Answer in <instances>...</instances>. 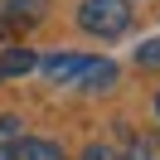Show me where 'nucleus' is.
Masks as SVG:
<instances>
[{"label": "nucleus", "instance_id": "f257e3e1", "mask_svg": "<svg viewBox=\"0 0 160 160\" xmlns=\"http://www.w3.org/2000/svg\"><path fill=\"white\" fill-rule=\"evenodd\" d=\"M78 24L88 34H97V39H121L131 29V0H82Z\"/></svg>", "mask_w": 160, "mask_h": 160}, {"label": "nucleus", "instance_id": "f03ea898", "mask_svg": "<svg viewBox=\"0 0 160 160\" xmlns=\"http://www.w3.org/2000/svg\"><path fill=\"white\" fill-rule=\"evenodd\" d=\"M112 82H117V63H112V58H88L68 88L73 92H97V88H112Z\"/></svg>", "mask_w": 160, "mask_h": 160}, {"label": "nucleus", "instance_id": "7ed1b4c3", "mask_svg": "<svg viewBox=\"0 0 160 160\" xmlns=\"http://www.w3.org/2000/svg\"><path fill=\"white\" fill-rule=\"evenodd\" d=\"M82 63H88V53H68V49H63V53H49V58H39V68L49 73L53 82H63V88H68V82L78 78V68H82Z\"/></svg>", "mask_w": 160, "mask_h": 160}, {"label": "nucleus", "instance_id": "20e7f679", "mask_svg": "<svg viewBox=\"0 0 160 160\" xmlns=\"http://www.w3.org/2000/svg\"><path fill=\"white\" fill-rule=\"evenodd\" d=\"M34 68H39V53L34 49H5L0 53V78H24Z\"/></svg>", "mask_w": 160, "mask_h": 160}, {"label": "nucleus", "instance_id": "39448f33", "mask_svg": "<svg viewBox=\"0 0 160 160\" xmlns=\"http://www.w3.org/2000/svg\"><path fill=\"white\" fill-rule=\"evenodd\" d=\"M15 160H68L53 141H44V136H24L20 141V150H15Z\"/></svg>", "mask_w": 160, "mask_h": 160}, {"label": "nucleus", "instance_id": "423d86ee", "mask_svg": "<svg viewBox=\"0 0 160 160\" xmlns=\"http://www.w3.org/2000/svg\"><path fill=\"white\" fill-rule=\"evenodd\" d=\"M20 141H24V121L5 112V117H0V155H15V150H20Z\"/></svg>", "mask_w": 160, "mask_h": 160}, {"label": "nucleus", "instance_id": "0eeeda50", "mask_svg": "<svg viewBox=\"0 0 160 160\" xmlns=\"http://www.w3.org/2000/svg\"><path fill=\"white\" fill-rule=\"evenodd\" d=\"M44 10H49V0H10V24H34V20H44Z\"/></svg>", "mask_w": 160, "mask_h": 160}, {"label": "nucleus", "instance_id": "6e6552de", "mask_svg": "<svg viewBox=\"0 0 160 160\" xmlns=\"http://www.w3.org/2000/svg\"><path fill=\"white\" fill-rule=\"evenodd\" d=\"M136 63H141V68H160V39H146V44H141V49H136Z\"/></svg>", "mask_w": 160, "mask_h": 160}, {"label": "nucleus", "instance_id": "1a4fd4ad", "mask_svg": "<svg viewBox=\"0 0 160 160\" xmlns=\"http://www.w3.org/2000/svg\"><path fill=\"white\" fill-rule=\"evenodd\" d=\"M121 160H155V150H150L146 141H131V146H126V155H121Z\"/></svg>", "mask_w": 160, "mask_h": 160}, {"label": "nucleus", "instance_id": "9d476101", "mask_svg": "<svg viewBox=\"0 0 160 160\" xmlns=\"http://www.w3.org/2000/svg\"><path fill=\"white\" fill-rule=\"evenodd\" d=\"M82 160H117V155H112V150H107V146H97V141H92V146H88V150H82Z\"/></svg>", "mask_w": 160, "mask_h": 160}, {"label": "nucleus", "instance_id": "9b49d317", "mask_svg": "<svg viewBox=\"0 0 160 160\" xmlns=\"http://www.w3.org/2000/svg\"><path fill=\"white\" fill-rule=\"evenodd\" d=\"M155 112H160V97H155Z\"/></svg>", "mask_w": 160, "mask_h": 160}]
</instances>
